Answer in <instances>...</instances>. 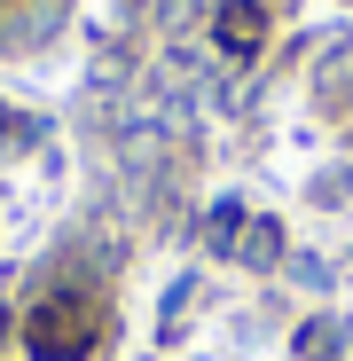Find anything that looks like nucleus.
Listing matches in <instances>:
<instances>
[{
	"label": "nucleus",
	"instance_id": "nucleus-1",
	"mask_svg": "<svg viewBox=\"0 0 353 361\" xmlns=\"http://www.w3.org/2000/svg\"><path fill=\"white\" fill-rule=\"evenodd\" d=\"M110 314H102V290L63 275V283H47L32 307H24V353L32 361H87L102 345Z\"/></svg>",
	"mask_w": 353,
	"mask_h": 361
},
{
	"label": "nucleus",
	"instance_id": "nucleus-2",
	"mask_svg": "<svg viewBox=\"0 0 353 361\" xmlns=\"http://www.w3.org/2000/svg\"><path fill=\"white\" fill-rule=\"evenodd\" d=\"M212 39H220V55H259L267 47V8L259 0H220L212 8Z\"/></svg>",
	"mask_w": 353,
	"mask_h": 361
},
{
	"label": "nucleus",
	"instance_id": "nucleus-3",
	"mask_svg": "<svg viewBox=\"0 0 353 361\" xmlns=\"http://www.w3.org/2000/svg\"><path fill=\"white\" fill-rule=\"evenodd\" d=\"M290 353L299 361H345V322L337 314H306L299 338H290Z\"/></svg>",
	"mask_w": 353,
	"mask_h": 361
},
{
	"label": "nucleus",
	"instance_id": "nucleus-4",
	"mask_svg": "<svg viewBox=\"0 0 353 361\" xmlns=\"http://www.w3.org/2000/svg\"><path fill=\"white\" fill-rule=\"evenodd\" d=\"M235 252H244L252 267H275V259H283V220H252V228H244V244H235Z\"/></svg>",
	"mask_w": 353,
	"mask_h": 361
},
{
	"label": "nucleus",
	"instance_id": "nucleus-5",
	"mask_svg": "<svg viewBox=\"0 0 353 361\" xmlns=\"http://www.w3.org/2000/svg\"><path fill=\"white\" fill-rule=\"evenodd\" d=\"M39 142V126H32V118H16L8 102H0V157H16V149H32Z\"/></svg>",
	"mask_w": 353,
	"mask_h": 361
},
{
	"label": "nucleus",
	"instance_id": "nucleus-6",
	"mask_svg": "<svg viewBox=\"0 0 353 361\" xmlns=\"http://www.w3.org/2000/svg\"><path fill=\"white\" fill-rule=\"evenodd\" d=\"M8 330H16V307H8V298H0V345H8Z\"/></svg>",
	"mask_w": 353,
	"mask_h": 361
},
{
	"label": "nucleus",
	"instance_id": "nucleus-7",
	"mask_svg": "<svg viewBox=\"0 0 353 361\" xmlns=\"http://www.w3.org/2000/svg\"><path fill=\"white\" fill-rule=\"evenodd\" d=\"M0 8H8V0H0Z\"/></svg>",
	"mask_w": 353,
	"mask_h": 361
}]
</instances>
